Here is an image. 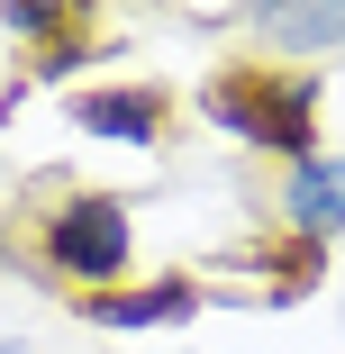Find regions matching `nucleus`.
Masks as SVG:
<instances>
[{
	"mask_svg": "<svg viewBox=\"0 0 345 354\" xmlns=\"http://www.w3.org/2000/svg\"><path fill=\"white\" fill-rule=\"evenodd\" d=\"M254 19H263V37H282V46H300V55L345 46V0H300V10H254Z\"/></svg>",
	"mask_w": 345,
	"mask_h": 354,
	"instance_id": "nucleus-6",
	"label": "nucleus"
},
{
	"mask_svg": "<svg viewBox=\"0 0 345 354\" xmlns=\"http://www.w3.org/2000/svg\"><path fill=\"white\" fill-rule=\"evenodd\" d=\"M0 19H10L19 37H64V28H73V10H55V0H10Z\"/></svg>",
	"mask_w": 345,
	"mask_h": 354,
	"instance_id": "nucleus-7",
	"label": "nucleus"
},
{
	"mask_svg": "<svg viewBox=\"0 0 345 354\" xmlns=\"http://www.w3.org/2000/svg\"><path fill=\"white\" fill-rule=\"evenodd\" d=\"M46 254L73 272V281H109L127 263V200H73V209H55Z\"/></svg>",
	"mask_w": 345,
	"mask_h": 354,
	"instance_id": "nucleus-2",
	"label": "nucleus"
},
{
	"mask_svg": "<svg viewBox=\"0 0 345 354\" xmlns=\"http://www.w3.org/2000/svg\"><path fill=\"white\" fill-rule=\"evenodd\" d=\"M309 109H318V82H282V91H263V82H209V118L236 127V136H263V146H282L309 164Z\"/></svg>",
	"mask_w": 345,
	"mask_h": 354,
	"instance_id": "nucleus-1",
	"label": "nucleus"
},
{
	"mask_svg": "<svg viewBox=\"0 0 345 354\" xmlns=\"http://www.w3.org/2000/svg\"><path fill=\"white\" fill-rule=\"evenodd\" d=\"M291 227H300V236H336V227H345V155H336V164L309 155V164L291 173Z\"/></svg>",
	"mask_w": 345,
	"mask_h": 354,
	"instance_id": "nucleus-3",
	"label": "nucleus"
},
{
	"mask_svg": "<svg viewBox=\"0 0 345 354\" xmlns=\"http://www.w3.org/2000/svg\"><path fill=\"white\" fill-rule=\"evenodd\" d=\"M200 291L191 281H155V291H91V318L100 327H164V318H191Z\"/></svg>",
	"mask_w": 345,
	"mask_h": 354,
	"instance_id": "nucleus-4",
	"label": "nucleus"
},
{
	"mask_svg": "<svg viewBox=\"0 0 345 354\" xmlns=\"http://www.w3.org/2000/svg\"><path fill=\"white\" fill-rule=\"evenodd\" d=\"M82 127L118 136V146H155V136H164V100L155 91H91L82 100Z\"/></svg>",
	"mask_w": 345,
	"mask_h": 354,
	"instance_id": "nucleus-5",
	"label": "nucleus"
}]
</instances>
